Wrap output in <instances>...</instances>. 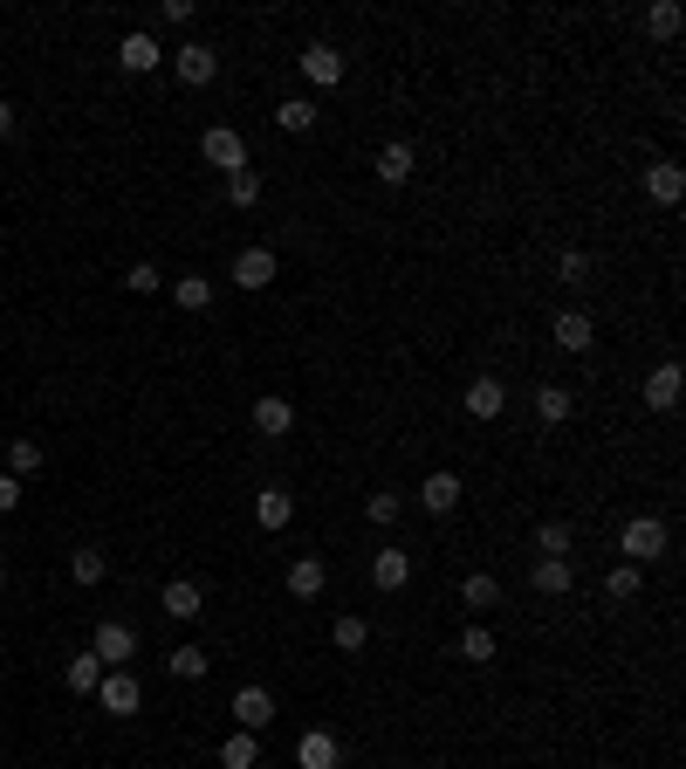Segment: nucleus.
Listing matches in <instances>:
<instances>
[{"label": "nucleus", "mask_w": 686, "mask_h": 769, "mask_svg": "<svg viewBox=\"0 0 686 769\" xmlns=\"http://www.w3.org/2000/svg\"><path fill=\"white\" fill-rule=\"evenodd\" d=\"M618 550H625V563H639V571H646V563H659V556L673 550V529L659 523V516H631L618 529Z\"/></svg>", "instance_id": "nucleus-1"}, {"label": "nucleus", "mask_w": 686, "mask_h": 769, "mask_svg": "<svg viewBox=\"0 0 686 769\" xmlns=\"http://www.w3.org/2000/svg\"><path fill=\"white\" fill-rule=\"evenodd\" d=\"M199 159H207L220 179H234V172H247V138L234 124H207V131H199Z\"/></svg>", "instance_id": "nucleus-2"}, {"label": "nucleus", "mask_w": 686, "mask_h": 769, "mask_svg": "<svg viewBox=\"0 0 686 769\" xmlns=\"http://www.w3.org/2000/svg\"><path fill=\"white\" fill-rule=\"evenodd\" d=\"M96 708H104V714H117V722L144 708V687H138V674H131V666H111V674L96 680Z\"/></svg>", "instance_id": "nucleus-3"}, {"label": "nucleus", "mask_w": 686, "mask_h": 769, "mask_svg": "<svg viewBox=\"0 0 686 769\" xmlns=\"http://www.w3.org/2000/svg\"><path fill=\"white\" fill-rule=\"evenodd\" d=\"M295 69H302V83H316V90H337L344 76H350V62H344V48H337V42H310Z\"/></svg>", "instance_id": "nucleus-4"}, {"label": "nucleus", "mask_w": 686, "mask_h": 769, "mask_svg": "<svg viewBox=\"0 0 686 769\" xmlns=\"http://www.w3.org/2000/svg\"><path fill=\"white\" fill-rule=\"evenodd\" d=\"M90 653L104 659V666H131V659H138V625H124V619H96Z\"/></svg>", "instance_id": "nucleus-5"}, {"label": "nucleus", "mask_w": 686, "mask_h": 769, "mask_svg": "<svg viewBox=\"0 0 686 769\" xmlns=\"http://www.w3.org/2000/svg\"><path fill=\"white\" fill-rule=\"evenodd\" d=\"M295 769H344L337 728H302V735H295Z\"/></svg>", "instance_id": "nucleus-6"}, {"label": "nucleus", "mask_w": 686, "mask_h": 769, "mask_svg": "<svg viewBox=\"0 0 686 769\" xmlns=\"http://www.w3.org/2000/svg\"><path fill=\"white\" fill-rule=\"evenodd\" d=\"M226 275H234V289H247V296H254V289H268V282L282 275V262H275V248H241Z\"/></svg>", "instance_id": "nucleus-7"}, {"label": "nucleus", "mask_w": 686, "mask_h": 769, "mask_svg": "<svg viewBox=\"0 0 686 769\" xmlns=\"http://www.w3.org/2000/svg\"><path fill=\"white\" fill-rule=\"evenodd\" d=\"M159 605H165V619H179V625H199V619H207V592H199L193 577H172L165 592H159Z\"/></svg>", "instance_id": "nucleus-8"}, {"label": "nucleus", "mask_w": 686, "mask_h": 769, "mask_svg": "<svg viewBox=\"0 0 686 769\" xmlns=\"http://www.w3.org/2000/svg\"><path fill=\"white\" fill-rule=\"evenodd\" d=\"M172 76H179V83H186V90H207V83H213V76H220V56H213V48H207V42H186V48H179V56H172Z\"/></svg>", "instance_id": "nucleus-9"}, {"label": "nucleus", "mask_w": 686, "mask_h": 769, "mask_svg": "<svg viewBox=\"0 0 686 769\" xmlns=\"http://www.w3.org/2000/svg\"><path fill=\"white\" fill-rule=\"evenodd\" d=\"M549 337H556V351H570V357H583L597 344V323H591V310H556V323H549Z\"/></svg>", "instance_id": "nucleus-10"}, {"label": "nucleus", "mask_w": 686, "mask_h": 769, "mask_svg": "<svg viewBox=\"0 0 686 769\" xmlns=\"http://www.w3.org/2000/svg\"><path fill=\"white\" fill-rule=\"evenodd\" d=\"M461 405H467V420H501V413H508V384L480 371L467 392H461Z\"/></svg>", "instance_id": "nucleus-11"}, {"label": "nucleus", "mask_w": 686, "mask_h": 769, "mask_svg": "<svg viewBox=\"0 0 686 769\" xmlns=\"http://www.w3.org/2000/svg\"><path fill=\"white\" fill-rule=\"evenodd\" d=\"M159 62H165V48H159V42H151L144 28H131V35H124V42H117V69H124V76H151V69H159Z\"/></svg>", "instance_id": "nucleus-12"}, {"label": "nucleus", "mask_w": 686, "mask_h": 769, "mask_svg": "<svg viewBox=\"0 0 686 769\" xmlns=\"http://www.w3.org/2000/svg\"><path fill=\"white\" fill-rule=\"evenodd\" d=\"M226 714H234V722H241L247 735H261V728L275 722V695H268V687H241V695H234V708H226Z\"/></svg>", "instance_id": "nucleus-13"}, {"label": "nucleus", "mask_w": 686, "mask_h": 769, "mask_svg": "<svg viewBox=\"0 0 686 769\" xmlns=\"http://www.w3.org/2000/svg\"><path fill=\"white\" fill-rule=\"evenodd\" d=\"M254 433H268V440L295 433V405H289L282 392H261V399H254Z\"/></svg>", "instance_id": "nucleus-14"}, {"label": "nucleus", "mask_w": 686, "mask_h": 769, "mask_svg": "<svg viewBox=\"0 0 686 769\" xmlns=\"http://www.w3.org/2000/svg\"><path fill=\"white\" fill-rule=\"evenodd\" d=\"M254 523H261L268 536H282L295 523V495L289 489H261V495H254Z\"/></svg>", "instance_id": "nucleus-15"}, {"label": "nucleus", "mask_w": 686, "mask_h": 769, "mask_svg": "<svg viewBox=\"0 0 686 769\" xmlns=\"http://www.w3.org/2000/svg\"><path fill=\"white\" fill-rule=\"evenodd\" d=\"M371 584L377 592H405V584H412V556L405 550H371Z\"/></svg>", "instance_id": "nucleus-16"}, {"label": "nucleus", "mask_w": 686, "mask_h": 769, "mask_svg": "<svg viewBox=\"0 0 686 769\" xmlns=\"http://www.w3.org/2000/svg\"><path fill=\"white\" fill-rule=\"evenodd\" d=\"M282 584H289V598H323V584H329V563H323V556H295Z\"/></svg>", "instance_id": "nucleus-17"}, {"label": "nucleus", "mask_w": 686, "mask_h": 769, "mask_svg": "<svg viewBox=\"0 0 686 769\" xmlns=\"http://www.w3.org/2000/svg\"><path fill=\"white\" fill-rule=\"evenodd\" d=\"M679 365H673V357H666V365H652V378H646V405H652V413H673V405H679Z\"/></svg>", "instance_id": "nucleus-18"}, {"label": "nucleus", "mask_w": 686, "mask_h": 769, "mask_svg": "<svg viewBox=\"0 0 686 769\" xmlns=\"http://www.w3.org/2000/svg\"><path fill=\"white\" fill-rule=\"evenodd\" d=\"M419 502H426V516H453L461 508V474H426V489H419Z\"/></svg>", "instance_id": "nucleus-19"}, {"label": "nucleus", "mask_w": 686, "mask_h": 769, "mask_svg": "<svg viewBox=\"0 0 686 769\" xmlns=\"http://www.w3.org/2000/svg\"><path fill=\"white\" fill-rule=\"evenodd\" d=\"M104 674H111V666L83 646V653H69V666H62V687H69V695H96V680H104Z\"/></svg>", "instance_id": "nucleus-20"}, {"label": "nucleus", "mask_w": 686, "mask_h": 769, "mask_svg": "<svg viewBox=\"0 0 686 769\" xmlns=\"http://www.w3.org/2000/svg\"><path fill=\"white\" fill-rule=\"evenodd\" d=\"M412 172H419V151L405 145V138H392L385 151H377V179H385V186H405Z\"/></svg>", "instance_id": "nucleus-21"}, {"label": "nucleus", "mask_w": 686, "mask_h": 769, "mask_svg": "<svg viewBox=\"0 0 686 769\" xmlns=\"http://www.w3.org/2000/svg\"><path fill=\"white\" fill-rule=\"evenodd\" d=\"M528 584H536L543 598H563L570 584H577V571H570V556H536V571H528Z\"/></svg>", "instance_id": "nucleus-22"}, {"label": "nucleus", "mask_w": 686, "mask_h": 769, "mask_svg": "<svg viewBox=\"0 0 686 769\" xmlns=\"http://www.w3.org/2000/svg\"><path fill=\"white\" fill-rule=\"evenodd\" d=\"M213 275H179V282H172V302H179V310L186 317H199V310H213Z\"/></svg>", "instance_id": "nucleus-23"}, {"label": "nucleus", "mask_w": 686, "mask_h": 769, "mask_svg": "<svg viewBox=\"0 0 686 769\" xmlns=\"http://www.w3.org/2000/svg\"><path fill=\"white\" fill-rule=\"evenodd\" d=\"M104 571H111V556L96 550V543H83V550H69V577L83 584V592H96V584H104Z\"/></svg>", "instance_id": "nucleus-24"}, {"label": "nucleus", "mask_w": 686, "mask_h": 769, "mask_svg": "<svg viewBox=\"0 0 686 769\" xmlns=\"http://www.w3.org/2000/svg\"><path fill=\"white\" fill-rule=\"evenodd\" d=\"M570 413H577L570 384H536V420H543V426H563Z\"/></svg>", "instance_id": "nucleus-25"}, {"label": "nucleus", "mask_w": 686, "mask_h": 769, "mask_svg": "<svg viewBox=\"0 0 686 769\" xmlns=\"http://www.w3.org/2000/svg\"><path fill=\"white\" fill-rule=\"evenodd\" d=\"M207 666H213V659H207V646H193V639L165 653V674H172V680H207Z\"/></svg>", "instance_id": "nucleus-26"}, {"label": "nucleus", "mask_w": 686, "mask_h": 769, "mask_svg": "<svg viewBox=\"0 0 686 769\" xmlns=\"http://www.w3.org/2000/svg\"><path fill=\"white\" fill-rule=\"evenodd\" d=\"M646 193L659 199V207H679V193H686V172H679V165H646Z\"/></svg>", "instance_id": "nucleus-27"}, {"label": "nucleus", "mask_w": 686, "mask_h": 769, "mask_svg": "<svg viewBox=\"0 0 686 769\" xmlns=\"http://www.w3.org/2000/svg\"><path fill=\"white\" fill-rule=\"evenodd\" d=\"M329 646H337V653H364V646H371V619H358V611H344V619L329 625Z\"/></svg>", "instance_id": "nucleus-28"}, {"label": "nucleus", "mask_w": 686, "mask_h": 769, "mask_svg": "<svg viewBox=\"0 0 686 769\" xmlns=\"http://www.w3.org/2000/svg\"><path fill=\"white\" fill-rule=\"evenodd\" d=\"M254 762H261V742H254L247 728H234L220 742V769H254Z\"/></svg>", "instance_id": "nucleus-29"}, {"label": "nucleus", "mask_w": 686, "mask_h": 769, "mask_svg": "<svg viewBox=\"0 0 686 769\" xmlns=\"http://www.w3.org/2000/svg\"><path fill=\"white\" fill-rule=\"evenodd\" d=\"M275 124H282V131H316V104H310V96H282V104H275Z\"/></svg>", "instance_id": "nucleus-30"}, {"label": "nucleus", "mask_w": 686, "mask_h": 769, "mask_svg": "<svg viewBox=\"0 0 686 769\" xmlns=\"http://www.w3.org/2000/svg\"><path fill=\"white\" fill-rule=\"evenodd\" d=\"M461 605H474V611H488V605H501V584H495L488 571H467V577H461Z\"/></svg>", "instance_id": "nucleus-31"}, {"label": "nucleus", "mask_w": 686, "mask_h": 769, "mask_svg": "<svg viewBox=\"0 0 686 769\" xmlns=\"http://www.w3.org/2000/svg\"><path fill=\"white\" fill-rule=\"evenodd\" d=\"M639 592H646V571H639V563H618V571L604 577V598H618V605H631Z\"/></svg>", "instance_id": "nucleus-32"}, {"label": "nucleus", "mask_w": 686, "mask_h": 769, "mask_svg": "<svg viewBox=\"0 0 686 769\" xmlns=\"http://www.w3.org/2000/svg\"><path fill=\"white\" fill-rule=\"evenodd\" d=\"M226 207H241V214H247V207H261V172H254V165L226 179Z\"/></svg>", "instance_id": "nucleus-33"}, {"label": "nucleus", "mask_w": 686, "mask_h": 769, "mask_svg": "<svg viewBox=\"0 0 686 769\" xmlns=\"http://www.w3.org/2000/svg\"><path fill=\"white\" fill-rule=\"evenodd\" d=\"M364 516H371V529H392V523L405 516V495H392V489H377V495H364Z\"/></svg>", "instance_id": "nucleus-34"}, {"label": "nucleus", "mask_w": 686, "mask_h": 769, "mask_svg": "<svg viewBox=\"0 0 686 769\" xmlns=\"http://www.w3.org/2000/svg\"><path fill=\"white\" fill-rule=\"evenodd\" d=\"M8 474H42V440H8Z\"/></svg>", "instance_id": "nucleus-35"}, {"label": "nucleus", "mask_w": 686, "mask_h": 769, "mask_svg": "<svg viewBox=\"0 0 686 769\" xmlns=\"http://www.w3.org/2000/svg\"><path fill=\"white\" fill-rule=\"evenodd\" d=\"M556 282L583 289V282H591V254H583V248H563V254H556Z\"/></svg>", "instance_id": "nucleus-36"}, {"label": "nucleus", "mask_w": 686, "mask_h": 769, "mask_svg": "<svg viewBox=\"0 0 686 769\" xmlns=\"http://www.w3.org/2000/svg\"><path fill=\"white\" fill-rule=\"evenodd\" d=\"M679 21H686V14L673 8V0H652V8H646V28H652L659 42H673V35H679Z\"/></svg>", "instance_id": "nucleus-37"}, {"label": "nucleus", "mask_w": 686, "mask_h": 769, "mask_svg": "<svg viewBox=\"0 0 686 769\" xmlns=\"http://www.w3.org/2000/svg\"><path fill=\"white\" fill-rule=\"evenodd\" d=\"M461 659L488 666V659H495V632H488V625H467V632H461Z\"/></svg>", "instance_id": "nucleus-38"}, {"label": "nucleus", "mask_w": 686, "mask_h": 769, "mask_svg": "<svg viewBox=\"0 0 686 769\" xmlns=\"http://www.w3.org/2000/svg\"><path fill=\"white\" fill-rule=\"evenodd\" d=\"M536 556H570V523H536Z\"/></svg>", "instance_id": "nucleus-39"}, {"label": "nucleus", "mask_w": 686, "mask_h": 769, "mask_svg": "<svg viewBox=\"0 0 686 769\" xmlns=\"http://www.w3.org/2000/svg\"><path fill=\"white\" fill-rule=\"evenodd\" d=\"M124 289H131V296H159V289H165V275L151 268V262H131V268H124Z\"/></svg>", "instance_id": "nucleus-40"}, {"label": "nucleus", "mask_w": 686, "mask_h": 769, "mask_svg": "<svg viewBox=\"0 0 686 769\" xmlns=\"http://www.w3.org/2000/svg\"><path fill=\"white\" fill-rule=\"evenodd\" d=\"M14 508H21V481L0 474V516H14Z\"/></svg>", "instance_id": "nucleus-41"}, {"label": "nucleus", "mask_w": 686, "mask_h": 769, "mask_svg": "<svg viewBox=\"0 0 686 769\" xmlns=\"http://www.w3.org/2000/svg\"><path fill=\"white\" fill-rule=\"evenodd\" d=\"M14 131V104H8V96H0V138H8Z\"/></svg>", "instance_id": "nucleus-42"}, {"label": "nucleus", "mask_w": 686, "mask_h": 769, "mask_svg": "<svg viewBox=\"0 0 686 769\" xmlns=\"http://www.w3.org/2000/svg\"><path fill=\"white\" fill-rule=\"evenodd\" d=\"M0 584H8V563H0Z\"/></svg>", "instance_id": "nucleus-43"}]
</instances>
